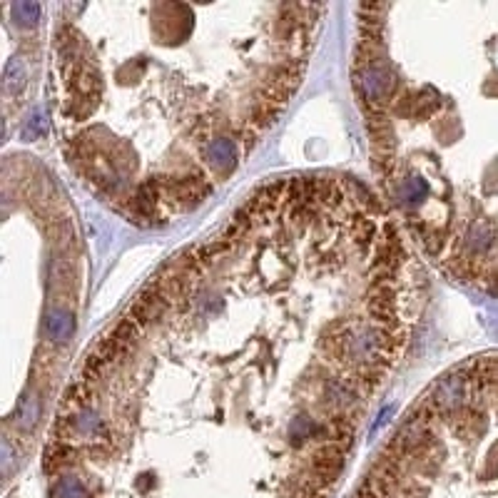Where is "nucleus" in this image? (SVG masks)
Returning <instances> with one entry per match:
<instances>
[{"mask_svg":"<svg viewBox=\"0 0 498 498\" xmlns=\"http://www.w3.org/2000/svg\"><path fill=\"white\" fill-rule=\"evenodd\" d=\"M426 296L374 187L265 182L95 334L47 426L45 498H334Z\"/></svg>","mask_w":498,"mask_h":498,"instance_id":"nucleus-1","label":"nucleus"},{"mask_svg":"<svg viewBox=\"0 0 498 498\" xmlns=\"http://www.w3.org/2000/svg\"><path fill=\"white\" fill-rule=\"evenodd\" d=\"M327 6L65 3L47 115L75 180L142 229L197 212L299 93Z\"/></svg>","mask_w":498,"mask_h":498,"instance_id":"nucleus-2","label":"nucleus"},{"mask_svg":"<svg viewBox=\"0 0 498 498\" xmlns=\"http://www.w3.org/2000/svg\"><path fill=\"white\" fill-rule=\"evenodd\" d=\"M376 195L446 279L498 296V3L354 8Z\"/></svg>","mask_w":498,"mask_h":498,"instance_id":"nucleus-3","label":"nucleus"},{"mask_svg":"<svg viewBox=\"0 0 498 498\" xmlns=\"http://www.w3.org/2000/svg\"><path fill=\"white\" fill-rule=\"evenodd\" d=\"M352 498H498V352L436 376L386 436Z\"/></svg>","mask_w":498,"mask_h":498,"instance_id":"nucleus-4","label":"nucleus"}]
</instances>
